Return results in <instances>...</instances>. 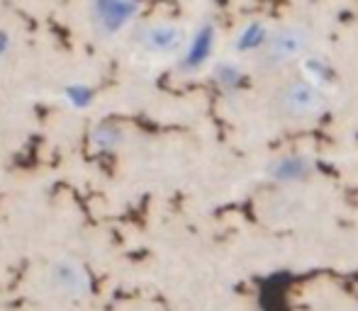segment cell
Returning a JSON list of instances; mask_svg holds the SVG:
<instances>
[{
	"label": "cell",
	"instance_id": "6da1fadb",
	"mask_svg": "<svg viewBox=\"0 0 358 311\" xmlns=\"http://www.w3.org/2000/svg\"><path fill=\"white\" fill-rule=\"evenodd\" d=\"M324 95L305 78H290L273 93V112L285 122H305L322 112Z\"/></svg>",
	"mask_w": 358,
	"mask_h": 311
},
{
	"label": "cell",
	"instance_id": "7a4b0ae2",
	"mask_svg": "<svg viewBox=\"0 0 358 311\" xmlns=\"http://www.w3.org/2000/svg\"><path fill=\"white\" fill-rule=\"evenodd\" d=\"M310 44L312 34L305 24H285V27L275 29L273 34H268L266 44L261 47V66L266 71H280V68L300 61L310 52Z\"/></svg>",
	"mask_w": 358,
	"mask_h": 311
},
{
	"label": "cell",
	"instance_id": "3957f363",
	"mask_svg": "<svg viewBox=\"0 0 358 311\" xmlns=\"http://www.w3.org/2000/svg\"><path fill=\"white\" fill-rule=\"evenodd\" d=\"M142 15V0H90L88 17L100 37H117Z\"/></svg>",
	"mask_w": 358,
	"mask_h": 311
},
{
	"label": "cell",
	"instance_id": "277c9868",
	"mask_svg": "<svg viewBox=\"0 0 358 311\" xmlns=\"http://www.w3.org/2000/svg\"><path fill=\"white\" fill-rule=\"evenodd\" d=\"M185 29L176 22H151L142 27L137 42L151 56H173L185 47Z\"/></svg>",
	"mask_w": 358,
	"mask_h": 311
},
{
	"label": "cell",
	"instance_id": "5b68a950",
	"mask_svg": "<svg viewBox=\"0 0 358 311\" xmlns=\"http://www.w3.org/2000/svg\"><path fill=\"white\" fill-rule=\"evenodd\" d=\"M49 278H52V287L59 294H64V297L80 299L90 289L88 275L73 260H59V263H54L52 270H49Z\"/></svg>",
	"mask_w": 358,
	"mask_h": 311
},
{
	"label": "cell",
	"instance_id": "8992f818",
	"mask_svg": "<svg viewBox=\"0 0 358 311\" xmlns=\"http://www.w3.org/2000/svg\"><path fill=\"white\" fill-rule=\"evenodd\" d=\"M185 52L180 59V68L183 71H198L205 61L210 59L215 49V27L213 24H203L190 39H185Z\"/></svg>",
	"mask_w": 358,
	"mask_h": 311
},
{
	"label": "cell",
	"instance_id": "52a82bcc",
	"mask_svg": "<svg viewBox=\"0 0 358 311\" xmlns=\"http://www.w3.org/2000/svg\"><path fill=\"white\" fill-rule=\"evenodd\" d=\"M90 144H93L95 151H115V149L122 144V129L117 127L115 122H98L90 132Z\"/></svg>",
	"mask_w": 358,
	"mask_h": 311
},
{
	"label": "cell",
	"instance_id": "ba28073f",
	"mask_svg": "<svg viewBox=\"0 0 358 311\" xmlns=\"http://www.w3.org/2000/svg\"><path fill=\"white\" fill-rule=\"evenodd\" d=\"M268 34H271L268 29L254 20V22H249V24H244V27H241V32L236 34L234 44H236V49H239V52H256V49L261 52V47L266 44Z\"/></svg>",
	"mask_w": 358,
	"mask_h": 311
},
{
	"label": "cell",
	"instance_id": "9c48e42d",
	"mask_svg": "<svg viewBox=\"0 0 358 311\" xmlns=\"http://www.w3.org/2000/svg\"><path fill=\"white\" fill-rule=\"evenodd\" d=\"M64 103L69 105V107L73 109H88L90 105L95 103V90L90 88L88 83H71L64 88L62 93Z\"/></svg>",
	"mask_w": 358,
	"mask_h": 311
},
{
	"label": "cell",
	"instance_id": "30bf717a",
	"mask_svg": "<svg viewBox=\"0 0 358 311\" xmlns=\"http://www.w3.org/2000/svg\"><path fill=\"white\" fill-rule=\"evenodd\" d=\"M305 173H307V163L300 156H287V158H280L275 163V175L278 178H300Z\"/></svg>",
	"mask_w": 358,
	"mask_h": 311
},
{
	"label": "cell",
	"instance_id": "8fae6325",
	"mask_svg": "<svg viewBox=\"0 0 358 311\" xmlns=\"http://www.w3.org/2000/svg\"><path fill=\"white\" fill-rule=\"evenodd\" d=\"M10 52H13V34H10L8 29L0 27V61L8 59Z\"/></svg>",
	"mask_w": 358,
	"mask_h": 311
}]
</instances>
